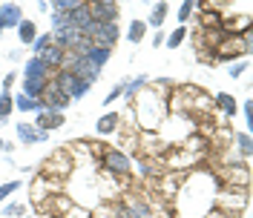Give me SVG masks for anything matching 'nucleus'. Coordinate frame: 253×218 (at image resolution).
Masks as SVG:
<instances>
[{"label": "nucleus", "instance_id": "1", "mask_svg": "<svg viewBox=\"0 0 253 218\" xmlns=\"http://www.w3.org/2000/svg\"><path fill=\"white\" fill-rule=\"evenodd\" d=\"M49 75L52 72L38 58H29L26 61V69H23V95L26 98H41L43 89L49 86Z\"/></svg>", "mask_w": 253, "mask_h": 218}, {"label": "nucleus", "instance_id": "2", "mask_svg": "<svg viewBox=\"0 0 253 218\" xmlns=\"http://www.w3.org/2000/svg\"><path fill=\"white\" fill-rule=\"evenodd\" d=\"M81 35H84L92 46H101V49H112L118 43V37H121L118 23H95V20H89Z\"/></svg>", "mask_w": 253, "mask_h": 218}, {"label": "nucleus", "instance_id": "3", "mask_svg": "<svg viewBox=\"0 0 253 218\" xmlns=\"http://www.w3.org/2000/svg\"><path fill=\"white\" fill-rule=\"evenodd\" d=\"M55 89L66 98V101H81L84 95L89 92V86L92 83H86L84 78H78V75H72V72H66V69H58V75H55Z\"/></svg>", "mask_w": 253, "mask_h": 218}, {"label": "nucleus", "instance_id": "4", "mask_svg": "<svg viewBox=\"0 0 253 218\" xmlns=\"http://www.w3.org/2000/svg\"><path fill=\"white\" fill-rule=\"evenodd\" d=\"M66 72H72V75H78V78H84L86 83H95L98 80V75H101V69L95 66V63H89L84 55H72V52H66Z\"/></svg>", "mask_w": 253, "mask_h": 218}, {"label": "nucleus", "instance_id": "5", "mask_svg": "<svg viewBox=\"0 0 253 218\" xmlns=\"http://www.w3.org/2000/svg\"><path fill=\"white\" fill-rule=\"evenodd\" d=\"M86 9L95 23H118V15H121V6L115 0H92L86 3Z\"/></svg>", "mask_w": 253, "mask_h": 218}, {"label": "nucleus", "instance_id": "6", "mask_svg": "<svg viewBox=\"0 0 253 218\" xmlns=\"http://www.w3.org/2000/svg\"><path fill=\"white\" fill-rule=\"evenodd\" d=\"M101 164L110 172H115V175H126V172H129V158H126L124 152H118V149H107L104 158H101Z\"/></svg>", "mask_w": 253, "mask_h": 218}, {"label": "nucleus", "instance_id": "7", "mask_svg": "<svg viewBox=\"0 0 253 218\" xmlns=\"http://www.w3.org/2000/svg\"><path fill=\"white\" fill-rule=\"evenodd\" d=\"M35 58L43 63L49 72H55V69H61V66H63V61H66V52H63V49H58L55 43H49V46L43 49L41 55H35Z\"/></svg>", "mask_w": 253, "mask_h": 218}, {"label": "nucleus", "instance_id": "8", "mask_svg": "<svg viewBox=\"0 0 253 218\" xmlns=\"http://www.w3.org/2000/svg\"><path fill=\"white\" fill-rule=\"evenodd\" d=\"M20 20H23V12L17 3H0V35H3V29L17 26Z\"/></svg>", "mask_w": 253, "mask_h": 218}, {"label": "nucleus", "instance_id": "9", "mask_svg": "<svg viewBox=\"0 0 253 218\" xmlns=\"http://www.w3.org/2000/svg\"><path fill=\"white\" fill-rule=\"evenodd\" d=\"M63 121H66V118H63V112H49V109H41L35 124H38V129H41V132H49V129H58V126H63Z\"/></svg>", "mask_w": 253, "mask_h": 218}, {"label": "nucleus", "instance_id": "10", "mask_svg": "<svg viewBox=\"0 0 253 218\" xmlns=\"http://www.w3.org/2000/svg\"><path fill=\"white\" fill-rule=\"evenodd\" d=\"M84 58L89 63H95L98 69H104V63L110 61V55H112V49H101V46H92V43H86V49L81 52Z\"/></svg>", "mask_w": 253, "mask_h": 218}, {"label": "nucleus", "instance_id": "11", "mask_svg": "<svg viewBox=\"0 0 253 218\" xmlns=\"http://www.w3.org/2000/svg\"><path fill=\"white\" fill-rule=\"evenodd\" d=\"M17 138H20V144H41L49 138V132H41L29 124H17Z\"/></svg>", "mask_w": 253, "mask_h": 218}, {"label": "nucleus", "instance_id": "12", "mask_svg": "<svg viewBox=\"0 0 253 218\" xmlns=\"http://www.w3.org/2000/svg\"><path fill=\"white\" fill-rule=\"evenodd\" d=\"M17 37H20V43H35L38 40V26L32 20H20L17 23Z\"/></svg>", "mask_w": 253, "mask_h": 218}, {"label": "nucleus", "instance_id": "13", "mask_svg": "<svg viewBox=\"0 0 253 218\" xmlns=\"http://www.w3.org/2000/svg\"><path fill=\"white\" fill-rule=\"evenodd\" d=\"M239 55H245V46H239L236 40H227L224 46H219L216 61H230V58H239Z\"/></svg>", "mask_w": 253, "mask_h": 218}, {"label": "nucleus", "instance_id": "14", "mask_svg": "<svg viewBox=\"0 0 253 218\" xmlns=\"http://www.w3.org/2000/svg\"><path fill=\"white\" fill-rule=\"evenodd\" d=\"M15 109L20 112H41L43 104H41V98H26V95H17L15 98Z\"/></svg>", "mask_w": 253, "mask_h": 218}, {"label": "nucleus", "instance_id": "15", "mask_svg": "<svg viewBox=\"0 0 253 218\" xmlns=\"http://www.w3.org/2000/svg\"><path fill=\"white\" fill-rule=\"evenodd\" d=\"M216 107L221 109V112H224V115H227V118H233V115H236V101H233V98H230V95L227 92H219L216 95Z\"/></svg>", "mask_w": 253, "mask_h": 218}, {"label": "nucleus", "instance_id": "16", "mask_svg": "<svg viewBox=\"0 0 253 218\" xmlns=\"http://www.w3.org/2000/svg\"><path fill=\"white\" fill-rule=\"evenodd\" d=\"M126 216L129 218H153V213H150V204L147 201H129Z\"/></svg>", "mask_w": 253, "mask_h": 218}, {"label": "nucleus", "instance_id": "17", "mask_svg": "<svg viewBox=\"0 0 253 218\" xmlns=\"http://www.w3.org/2000/svg\"><path fill=\"white\" fill-rule=\"evenodd\" d=\"M144 32H147V23H144V20H132V23H129V32H126V40H129V43H141Z\"/></svg>", "mask_w": 253, "mask_h": 218}, {"label": "nucleus", "instance_id": "18", "mask_svg": "<svg viewBox=\"0 0 253 218\" xmlns=\"http://www.w3.org/2000/svg\"><path fill=\"white\" fill-rule=\"evenodd\" d=\"M12 109H15V98H12V92H0V121H6L9 115H12Z\"/></svg>", "mask_w": 253, "mask_h": 218}, {"label": "nucleus", "instance_id": "19", "mask_svg": "<svg viewBox=\"0 0 253 218\" xmlns=\"http://www.w3.org/2000/svg\"><path fill=\"white\" fill-rule=\"evenodd\" d=\"M115 126H118V115H115V112H107V115L98 121V132H101V135H110Z\"/></svg>", "mask_w": 253, "mask_h": 218}, {"label": "nucleus", "instance_id": "20", "mask_svg": "<svg viewBox=\"0 0 253 218\" xmlns=\"http://www.w3.org/2000/svg\"><path fill=\"white\" fill-rule=\"evenodd\" d=\"M164 17H167V3H156V6H153V15H150L147 23L158 29V26H164Z\"/></svg>", "mask_w": 253, "mask_h": 218}, {"label": "nucleus", "instance_id": "21", "mask_svg": "<svg viewBox=\"0 0 253 218\" xmlns=\"http://www.w3.org/2000/svg\"><path fill=\"white\" fill-rule=\"evenodd\" d=\"M196 6H199L196 0H184V3H181V9H178V20H181V26L190 20V15H193V9H196Z\"/></svg>", "mask_w": 253, "mask_h": 218}, {"label": "nucleus", "instance_id": "22", "mask_svg": "<svg viewBox=\"0 0 253 218\" xmlns=\"http://www.w3.org/2000/svg\"><path fill=\"white\" fill-rule=\"evenodd\" d=\"M144 80H147V78H144V75H141V78H135V80H132V83H126V86H124V98H135V95L141 92Z\"/></svg>", "mask_w": 253, "mask_h": 218}, {"label": "nucleus", "instance_id": "23", "mask_svg": "<svg viewBox=\"0 0 253 218\" xmlns=\"http://www.w3.org/2000/svg\"><path fill=\"white\" fill-rule=\"evenodd\" d=\"M184 35H187V29H184V26H178V29H175L173 35L167 37V46H170V49H178V46H181V40H184Z\"/></svg>", "mask_w": 253, "mask_h": 218}, {"label": "nucleus", "instance_id": "24", "mask_svg": "<svg viewBox=\"0 0 253 218\" xmlns=\"http://www.w3.org/2000/svg\"><path fill=\"white\" fill-rule=\"evenodd\" d=\"M236 144H239V152H242L245 158L251 155V135H248V132H242V135L236 138Z\"/></svg>", "mask_w": 253, "mask_h": 218}, {"label": "nucleus", "instance_id": "25", "mask_svg": "<svg viewBox=\"0 0 253 218\" xmlns=\"http://www.w3.org/2000/svg\"><path fill=\"white\" fill-rule=\"evenodd\" d=\"M118 98H124V83H118V86H112V89H110V95L104 98V104L110 107V104H115Z\"/></svg>", "mask_w": 253, "mask_h": 218}, {"label": "nucleus", "instance_id": "26", "mask_svg": "<svg viewBox=\"0 0 253 218\" xmlns=\"http://www.w3.org/2000/svg\"><path fill=\"white\" fill-rule=\"evenodd\" d=\"M15 189H20V181H6V184H0V201H3V198H9Z\"/></svg>", "mask_w": 253, "mask_h": 218}, {"label": "nucleus", "instance_id": "27", "mask_svg": "<svg viewBox=\"0 0 253 218\" xmlns=\"http://www.w3.org/2000/svg\"><path fill=\"white\" fill-rule=\"evenodd\" d=\"M49 43H52V35H41V37H38V40L32 43V49H35V55H41V52H43V49H46Z\"/></svg>", "mask_w": 253, "mask_h": 218}, {"label": "nucleus", "instance_id": "28", "mask_svg": "<svg viewBox=\"0 0 253 218\" xmlns=\"http://www.w3.org/2000/svg\"><path fill=\"white\" fill-rule=\"evenodd\" d=\"M23 210H26L23 204H6V207H3V216H20Z\"/></svg>", "mask_w": 253, "mask_h": 218}, {"label": "nucleus", "instance_id": "29", "mask_svg": "<svg viewBox=\"0 0 253 218\" xmlns=\"http://www.w3.org/2000/svg\"><path fill=\"white\" fill-rule=\"evenodd\" d=\"M245 69H248V63H245V61L233 63V66H230V78H239V75H242V72H245Z\"/></svg>", "mask_w": 253, "mask_h": 218}, {"label": "nucleus", "instance_id": "30", "mask_svg": "<svg viewBox=\"0 0 253 218\" xmlns=\"http://www.w3.org/2000/svg\"><path fill=\"white\" fill-rule=\"evenodd\" d=\"M210 23H213V26H216V29H219V15H216V12H210V9H207V12H205V26H210Z\"/></svg>", "mask_w": 253, "mask_h": 218}, {"label": "nucleus", "instance_id": "31", "mask_svg": "<svg viewBox=\"0 0 253 218\" xmlns=\"http://www.w3.org/2000/svg\"><path fill=\"white\" fill-rule=\"evenodd\" d=\"M12 83H15V72H12V75H6V78H3V89H6V92H9V86H12Z\"/></svg>", "mask_w": 253, "mask_h": 218}, {"label": "nucleus", "instance_id": "32", "mask_svg": "<svg viewBox=\"0 0 253 218\" xmlns=\"http://www.w3.org/2000/svg\"><path fill=\"white\" fill-rule=\"evenodd\" d=\"M242 109H245V121L251 124V101H245V107H242Z\"/></svg>", "mask_w": 253, "mask_h": 218}, {"label": "nucleus", "instance_id": "33", "mask_svg": "<svg viewBox=\"0 0 253 218\" xmlns=\"http://www.w3.org/2000/svg\"><path fill=\"white\" fill-rule=\"evenodd\" d=\"M3 144H6V141H0V149H3Z\"/></svg>", "mask_w": 253, "mask_h": 218}]
</instances>
